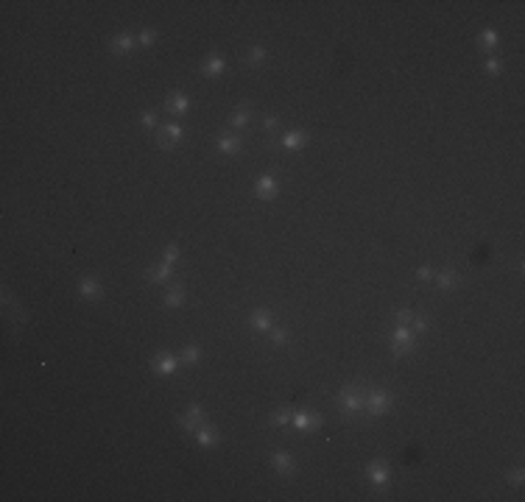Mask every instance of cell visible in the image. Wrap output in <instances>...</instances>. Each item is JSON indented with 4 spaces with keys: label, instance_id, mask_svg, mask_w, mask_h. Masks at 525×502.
Masks as SVG:
<instances>
[{
    "label": "cell",
    "instance_id": "cell-20",
    "mask_svg": "<svg viewBox=\"0 0 525 502\" xmlns=\"http://www.w3.org/2000/svg\"><path fill=\"white\" fill-rule=\"evenodd\" d=\"M148 279H151V282H165V279H170V265L165 262V265H159V268H151V271H148Z\"/></svg>",
    "mask_w": 525,
    "mask_h": 502
},
{
    "label": "cell",
    "instance_id": "cell-29",
    "mask_svg": "<svg viewBox=\"0 0 525 502\" xmlns=\"http://www.w3.org/2000/svg\"><path fill=\"white\" fill-rule=\"evenodd\" d=\"M394 318H397V324H408V321L414 318V313H411V310H397V315H394Z\"/></svg>",
    "mask_w": 525,
    "mask_h": 502
},
{
    "label": "cell",
    "instance_id": "cell-28",
    "mask_svg": "<svg viewBox=\"0 0 525 502\" xmlns=\"http://www.w3.org/2000/svg\"><path fill=\"white\" fill-rule=\"evenodd\" d=\"M176 260H179V248H176V246H168V248H165V262L170 265V262H176Z\"/></svg>",
    "mask_w": 525,
    "mask_h": 502
},
{
    "label": "cell",
    "instance_id": "cell-31",
    "mask_svg": "<svg viewBox=\"0 0 525 502\" xmlns=\"http://www.w3.org/2000/svg\"><path fill=\"white\" fill-rule=\"evenodd\" d=\"M154 39H157V37H154V31H143V34H140V42H143V45H151Z\"/></svg>",
    "mask_w": 525,
    "mask_h": 502
},
{
    "label": "cell",
    "instance_id": "cell-33",
    "mask_svg": "<svg viewBox=\"0 0 525 502\" xmlns=\"http://www.w3.org/2000/svg\"><path fill=\"white\" fill-rule=\"evenodd\" d=\"M486 70H489V73H497V70H500V61H497V59H489V61H486Z\"/></svg>",
    "mask_w": 525,
    "mask_h": 502
},
{
    "label": "cell",
    "instance_id": "cell-13",
    "mask_svg": "<svg viewBox=\"0 0 525 502\" xmlns=\"http://www.w3.org/2000/svg\"><path fill=\"white\" fill-rule=\"evenodd\" d=\"M252 327L254 329H268L271 327V313H268V310H254L252 313Z\"/></svg>",
    "mask_w": 525,
    "mask_h": 502
},
{
    "label": "cell",
    "instance_id": "cell-5",
    "mask_svg": "<svg viewBox=\"0 0 525 502\" xmlns=\"http://www.w3.org/2000/svg\"><path fill=\"white\" fill-rule=\"evenodd\" d=\"M204 418V413H201V407L199 405H190V410H187V416H179V424L185 427V433H196V424Z\"/></svg>",
    "mask_w": 525,
    "mask_h": 502
},
{
    "label": "cell",
    "instance_id": "cell-21",
    "mask_svg": "<svg viewBox=\"0 0 525 502\" xmlns=\"http://www.w3.org/2000/svg\"><path fill=\"white\" fill-rule=\"evenodd\" d=\"M182 302H185V293H182V288H170V291L165 293V304H168V307H179Z\"/></svg>",
    "mask_w": 525,
    "mask_h": 502
},
{
    "label": "cell",
    "instance_id": "cell-8",
    "mask_svg": "<svg viewBox=\"0 0 525 502\" xmlns=\"http://www.w3.org/2000/svg\"><path fill=\"white\" fill-rule=\"evenodd\" d=\"M274 469H277L279 474H285V477H290L294 474V460H290L288 452H274Z\"/></svg>",
    "mask_w": 525,
    "mask_h": 502
},
{
    "label": "cell",
    "instance_id": "cell-16",
    "mask_svg": "<svg viewBox=\"0 0 525 502\" xmlns=\"http://www.w3.org/2000/svg\"><path fill=\"white\" fill-rule=\"evenodd\" d=\"M221 73H223V59H221V56H212V59L204 64V76L215 79V76H221Z\"/></svg>",
    "mask_w": 525,
    "mask_h": 502
},
{
    "label": "cell",
    "instance_id": "cell-3",
    "mask_svg": "<svg viewBox=\"0 0 525 502\" xmlns=\"http://www.w3.org/2000/svg\"><path fill=\"white\" fill-rule=\"evenodd\" d=\"M391 340H394V354H408V351L414 349V335H411V329H405L402 324L391 332Z\"/></svg>",
    "mask_w": 525,
    "mask_h": 502
},
{
    "label": "cell",
    "instance_id": "cell-18",
    "mask_svg": "<svg viewBox=\"0 0 525 502\" xmlns=\"http://www.w3.org/2000/svg\"><path fill=\"white\" fill-rule=\"evenodd\" d=\"M436 282H439V288H455V284H458V273L455 271H441L439 276H436Z\"/></svg>",
    "mask_w": 525,
    "mask_h": 502
},
{
    "label": "cell",
    "instance_id": "cell-22",
    "mask_svg": "<svg viewBox=\"0 0 525 502\" xmlns=\"http://www.w3.org/2000/svg\"><path fill=\"white\" fill-rule=\"evenodd\" d=\"M196 438H199L201 447H210V444H215V433H212V427H199V429H196Z\"/></svg>",
    "mask_w": 525,
    "mask_h": 502
},
{
    "label": "cell",
    "instance_id": "cell-11",
    "mask_svg": "<svg viewBox=\"0 0 525 502\" xmlns=\"http://www.w3.org/2000/svg\"><path fill=\"white\" fill-rule=\"evenodd\" d=\"M218 148L226 151V154H235V151H241V139H238L235 134H221V137H218Z\"/></svg>",
    "mask_w": 525,
    "mask_h": 502
},
{
    "label": "cell",
    "instance_id": "cell-25",
    "mask_svg": "<svg viewBox=\"0 0 525 502\" xmlns=\"http://www.w3.org/2000/svg\"><path fill=\"white\" fill-rule=\"evenodd\" d=\"M199 357H201V351L196 349V346H187L185 354H182V360H185L187 366H196V363H199Z\"/></svg>",
    "mask_w": 525,
    "mask_h": 502
},
{
    "label": "cell",
    "instance_id": "cell-6",
    "mask_svg": "<svg viewBox=\"0 0 525 502\" xmlns=\"http://www.w3.org/2000/svg\"><path fill=\"white\" fill-rule=\"evenodd\" d=\"M254 190H257L260 198H274V195H277V179H274V176H260Z\"/></svg>",
    "mask_w": 525,
    "mask_h": 502
},
{
    "label": "cell",
    "instance_id": "cell-19",
    "mask_svg": "<svg viewBox=\"0 0 525 502\" xmlns=\"http://www.w3.org/2000/svg\"><path fill=\"white\" fill-rule=\"evenodd\" d=\"M249 117H252V109H249V106H241V109H235V115H232V126H235V128L246 126Z\"/></svg>",
    "mask_w": 525,
    "mask_h": 502
},
{
    "label": "cell",
    "instance_id": "cell-4",
    "mask_svg": "<svg viewBox=\"0 0 525 502\" xmlns=\"http://www.w3.org/2000/svg\"><path fill=\"white\" fill-rule=\"evenodd\" d=\"M176 366H179V360H176L173 354H168V351H162V354H157L151 360V369H157L159 374H173Z\"/></svg>",
    "mask_w": 525,
    "mask_h": 502
},
{
    "label": "cell",
    "instance_id": "cell-30",
    "mask_svg": "<svg viewBox=\"0 0 525 502\" xmlns=\"http://www.w3.org/2000/svg\"><path fill=\"white\" fill-rule=\"evenodd\" d=\"M143 126H157V115H154V112H143Z\"/></svg>",
    "mask_w": 525,
    "mask_h": 502
},
{
    "label": "cell",
    "instance_id": "cell-15",
    "mask_svg": "<svg viewBox=\"0 0 525 502\" xmlns=\"http://www.w3.org/2000/svg\"><path fill=\"white\" fill-rule=\"evenodd\" d=\"M302 146H305V134L302 131L282 134V148H302Z\"/></svg>",
    "mask_w": 525,
    "mask_h": 502
},
{
    "label": "cell",
    "instance_id": "cell-17",
    "mask_svg": "<svg viewBox=\"0 0 525 502\" xmlns=\"http://www.w3.org/2000/svg\"><path fill=\"white\" fill-rule=\"evenodd\" d=\"M246 61H249V67H257V64H263V61H266V50L260 48V45H254V48H249V56H246Z\"/></svg>",
    "mask_w": 525,
    "mask_h": 502
},
{
    "label": "cell",
    "instance_id": "cell-34",
    "mask_svg": "<svg viewBox=\"0 0 525 502\" xmlns=\"http://www.w3.org/2000/svg\"><path fill=\"white\" fill-rule=\"evenodd\" d=\"M508 480L519 485V483H522V469H514V472H511V477H508Z\"/></svg>",
    "mask_w": 525,
    "mask_h": 502
},
{
    "label": "cell",
    "instance_id": "cell-12",
    "mask_svg": "<svg viewBox=\"0 0 525 502\" xmlns=\"http://www.w3.org/2000/svg\"><path fill=\"white\" fill-rule=\"evenodd\" d=\"M79 291H81V296H87V299H98L101 296V284H98L95 279H81Z\"/></svg>",
    "mask_w": 525,
    "mask_h": 502
},
{
    "label": "cell",
    "instance_id": "cell-24",
    "mask_svg": "<svg viewBox=\"0 0 525 502\" xmlns=\"http://www.w3.org/2000/svg\"><path fill=\"white\" fill-rule=\"evenodd\" d=\"M478 42H481V45H483V48H486V50H492V48H495V45H497V34H495V31H483V34H481V39H478Z\"/></svg>",
    "mask_w": 525,
    "mask_h": 502
},
{
    "label": "cell",
    "instance_id": "cell-14",
    "mask_svg": "<svg viewBox=\"0 0 525 502\" xmlns=\"http://www.w3.org/2000/svg\"><path fill=\"white\" fill-rule=\"evenodd\" d=\"M132 48H134V39L129 37V34H121V37L115 39V42H112V50H115V53H132Z\"/></svg>",
    "mask_w": 525,
    "mask_h": 502
},
{
    "label": "cell",
    "instance_id": "cell-2",
    "mask_svg": "<svg viewBox=\"0 0 525 502\" xmlns=\"http://www.w3.org/2000/svg\"><path fill=\"white\" fill-rule=\"evenodd\" d=\"M388 405H391V396H388L386 391H374L372 396L363 402V407H366L369 416H380V413H386Z\"/></svg>",
    "mask_w": 525,
    "mask_h": 502
},
{
    "label": "cell",
    "instance_id": "cell-35",
    "mask_svg": "<svg viewBox=\"0 0 525 502\" xmlns=\"http://www.w3.org/2000/svg\"><path fill=\"white\" fill-rule=\"evenodd\" d=\"M266 128H268V131H274V128H277V117H266Z\"/></svg>",
    "mask_w": 525,
    "mask_h": 502
},
{
    "label": "cell",
    "instance_id": "cell-32",
    "mask_svg": "<svg viewBox=\"0 0 525 502\" xmlns=\"http://www.w3.org/2000/svg\"><path fill=\"white\" fill-rule=\"evenodd\" d=\"M321 421H324V418H321L319 413H310V429H319Z\"/></svg>",
    "mask_w": 525,
    "mask_h": 502
},
{
    "label": "cell",
    "instance_id": "cell-23",
    "mask_svg": "<svg viewBox=\"0 0 525 502\" xmlns=\"http://www.w3.org/2000/svg\"><path fill=\"white\" fill-rule=\"evenodd\" d=\"M294 427L299 429V433H308V429H310V413H296V416H294Z\"/></svg>",
    "mask_w": 525,
    "mask_h": 502
},
{
    "label": "cell",
    "instance_id": "cell-1",
    "mask_svg": "<svg viewBox=\"0 0 525 502\" xmlns=\"http://www.w3.org/2000/svg\"><path fill=\"white\" fill-rule=\"evenodd\" d=\"M363 393H361V385H346L344 391H341V410H344V416H355L358 410L363 407Z\"/></svg>",
    "mask_w": 525,
    "mask_h": 502
},
{
    "label": "cell",
    "instance_id": "cell-10",
    "mask_svg": "<svg viewBox=\"0 0 525 502\" xmlns=\"http://www.w3.org/2000/svg\"><path fill=\"white\" fill-rule=\"evenodd\" d=\"M165 112H170V115H182V112H187V98L182 95V92H173V95L165 101Z\"/></svg>",
    "mask_w": 525,
    "mask_h": 502
},
{
    "label": "cell",
    "instance_id": "cell-26",
    "mask_svg": "<svg viewBox=\"0 0 525 502\" xmlns=\"http://www.w3.org/2000/svg\"><path fill=\"white\" fill-rule=\"evenodd\" d=\"M288 338H290L288 329H274V335H271L274 346H285V343H288Z\"/></svg>",
    "mask_w": 525,
    "mask_h": 502
},
{
    "label": "cell",
    "instance_id": "cell-7",
    "mask_svg": "<svg viewBox=\"0 0 525 502\" xmlns=\"http://www.w3.org/2000/svg\"><path fill=\"white\" fill-rule=\"evenodd\" d=\"M369 480H372L374 485H383V483H388V466L386 463H380V460H374V463H369Z\"/></svg>",
    "mask_w": 525,
    "mask_h": 502
},
{
    "label": "cell",
    "instance_id": "cell-9",
    "mask_svg": "<svg viewBox=\"0 0 525 502\" xmlns=\"http://www.w3.org/2000/svg\"><path fill=\"white\" fill-rule=\"evenodd\" d=\"M182 137V126H176V123H170V126H165V131L159 134V148H170L176 146V139Z\"/></svg>",
    "mask_w": 525,
    "mask_h": 502
},
{
    "label": "cell",
    "instance_id": "cell-36",
    "mask_svg": "<svg viewBox=\"0 0 525 502\" xmlns=\"http://www.w3.org/2000/svg\"><path fill=\"white\" fill-rule=\"evenodd\" d=\"M433 276V271H430V268H419V279H430Z\"/></svg>",
    "mask_w": 525,
    "mask_h": 502
},
{
    "label": "cell",
    "instance_id": "cell-27",
    "mask_svg": "<svg viewBox=\"0 0 525 502\" xmlns=\"http://www.w3.org/2000/svg\"><path fill=\"white\" fill-rule=\"evenodd\" d=\"M288 421H290V413H288V410H277V413L271 416V424H277V427H285Z\"/></svg>",
    "mask_w": 525,
    "mask_h": 502
}]
</instances>
